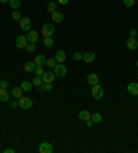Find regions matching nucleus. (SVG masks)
<instances>
[{"instance_id":"obj_1","label":"nucleus","mask_w":138,"mask_h":153,"mask_svg":"<svg viewBox=\"0 0 138 153\" xmlns=\"http://www.w3.org/2000/svg\"><path fill=\"white\" fill-rule=\"evenodd\" d=\"M18 106L24 110H28L33 106V101L28 97H21V98H18Z\"/></svg>"},{"instance_id":"obj_2","label":"nucleus","mask_w":138,"mask_h":153,"mask_svg":"<svg viewBox=\"0 0 138 153\" xmlns=\"http://www.w3.org/2000/svg\"><path fill=\"white\" fill-rule=\"evenodd\" d=\"M91 95L94 97L95 99H101L104 97V88L100 84H95V86H91Z\"/></svg>"},{"instance_id":"obj_3","label":"nucleus","mask_w":138,"mask_h":153,"mask_svg":"<svg viewBox=\"0 0 138 153\" xmlns=\"http://www.w3.org/2000/svg\"><path fill=\"white\" fill-rule=\"evenodd\" d=\"M66 73H68V69H66V66L64 64H57L55 65V68H54V75H55L57 77H65Z\"/></svg>"},{"instance_id":"obj_4","label":"nucleus","mask_w":138,"mask_h":153,"mask_svg":"<svg viewBox=\"0 0 138 153\" xmlns=\"http://www.w3.org/2000/svg\"><path fill=\"white\" fill-rule=\"evenodd\" d=\"M28 39H26L25 35H19L18 37H17V40H15V44H17V47L18 48H21V50H25L26 46H28Z\"/></svg>"},{"instance_id":"obj_5","label":"nucleus","mask_w":138,"mask_h":153,"mask_svg":"<svg viewBox=\"0 0 138 153\" xmlns=\"http://www.w3.org/2000/svg\"><path fill=\"white\" fill-rule=\"evenodd\" d=\"M42 33H43L44 37H51L53 33H54V25L53 24H44L42 28Z\"/></svg>"},{"instance_id":"obj_6","label":"nucleus","mask_w":138,"mask_h":153,"mask_svg":"<svg viewBox=\"0 0 138 153\" xmlns=\"http://www.w3.org/2000/svg\"><path fill=\"white\" fill-rule=\"evenodd\" d=\"M54 152V148L50 142H42L40 146H39V153H53Z\"/></svg>"},{"instance_id":"obj_7","label":"nucleus","mask_w":138,"mask_h":153,"mask_svg":"<svg viewBox=\"0 0 138 153\" xmlns=\"http://www.w3.org/2000/svg\"><path fill=\"white\" fill-rule=\"evenodd\" d=\"M31 18H28V17H25V18H21V21H19V28L24 31V32H29L31 31Z\"/></svg>"},{"instance_id":"obj_8","label":"nucleus","mask_w":138,"mask_h":153,"mask_svg":"<svg viewBox=\"0 0 138 153\" xmlns=\"http://www.w3.org/2000/svg\"><path fill=\"white\" fill-rule=\"evenodd\" d=\"M54 59L57 61V64H64L65 59H66V55H65V51L64 50H58L54 55Z\"/></svg>"},{"instance_id":"obj_9","label":"nucleus","mask_w":138,"mask_h":153,"mask_svg":"<svg viewBox=\"0 0 138 153\" xmlns=\"http://www.w3.org/2000/svg\"><path fill=\"white\" fill-rule=\"evenodd\" d=\"M35 65L36 66H46V64H47V58H46V55H43V54H39V55H36V58H35Z\"/></svg>"},{"instance_id":"obj_10","label":"nucleus","mask_w":138,"mask_h":153,"mask_svg":"<svg viewBox=\"0 0 138 153\" xmlns=\"http://www.w3.org/2000/svg\"><path fill=\"white\" fill-rule=\"evenodd\" d=\"M126 46H127V48L128 50H137V47H138V41H137V39L135 37H130V39H127V41H126Z\"/></svg>"},{"instance_id":"obj_11","label":"nucleus","mask_w":138,"mask_h":153,"mask_svg":"<svg viewBox=\"0 0 138 153\" xmlns=\"http://www.w3.org/2000/svg\"><path fill=\"white\" fill-rule=\"evenodd\" d=\"M127 91L131 95H138V82H131L127 86Z\"/></svg>"},{"instance_id":"obj_12","label":"nucleus","mask_w":138,"mask_h":153,"mask_svg":"<svg viewBox=\"0 0 138 153\" xmlns=\"http://www.w3.org/2000/svg\"><path fill=\"white\" fill-rule=\"evenodd\" d=\"M26 39H28L29 43H36L39 39V33L36 32V31H29L28 35H26Z\"/></svg>"},{"instance_id":"obj_13","label":"nucleus","mask_w":138,"mask_h":153,"mask_svg":"<svg viewBox=\"0 0 138 153\" xmlns=\"http://www.w3.org/2000/svg\"><path fill=\"white\" fill-rule=\"evenodd\" d=\"M42 79L44 83H53V80L55 79V75H54V72H44Z\"/></svg>"},{"instance_id":"obj_14","label":"nucleus","mask_w":138,"mask_h":153,"mask_svg":"<svg viewBox=\"0 0 138 153\" xmlns=\"http://www.w3.org/2000/svg\"><path fill=\"white\" fill-rule=\"evenodd\" d=\"M87 82L90 86H95V84H100V77L97 76L95 73H90L87 76Z\"/></svg>"},{"instance_id":"obj_15","label":"nucleus","mask_w":138,"mask_h":153,"mask_svg":"<svg viewBox=\"0 0 138 153\" xmlns=\"http://www.w3.org/2000/svg\"><path fill=\"white\" fill-rule=\"evenodd\" d=\"M64 18H65V17H64V14L59 13V11H54V13L51 14V19H53L54 22H58V24H59V22H62Z\"/></svg>"},{"instance_id":"obj_16","label":"nucleus","mask_w":138,"mask_h":153,"mask_svg":"<svg viewBox=\"0 0 138 153\" xmlns=\"http://www.w3.org/2000/svg\"><path fill=\"white\" fill-rule=\"evenodd\" d=\"M10 99V92L7 88H0V102H7Z\"/></svg>"},{"instance_id":"obj_17","label":"nucleus","mask_w":138,"mask_h":153,"mask_svg":"<svg viewBox=\"0 0 138 153\" xmlns=\"http://www.w3.org/2000/svg\"><path fill=\"white\" fill-rule=\"evenodd\" d=\"M94 59H95L94 52H86V54H83V61H84L86 64H91Z\"/></svg>"},{"instance_id":"obj_18","label":"nucleus","mask_w":138,"mask_h":153,"mask_svg":"<svg viewBox=\"0 0 138 153\" xmlns=\"http://www.w3.org/2000/svg\"><path fill=\"white\" fill-rule=\"evenodd\" d=\"M79 119L82 121H87L91 119V113H90L88 110H80V112H79Z\"/></svg>"},{"instance_id":"obj_19","label":"nucleus","mask_w":138,"mask_h":153,"mask_svg":"<svg viewBox=\"0 0 138 153\" xmlns=\"http://www.w3.org/2000/svg\"><path fill=\"white\" fill-rule=\"evenodd\" d=\"M32 87H33V83H31V82H26V80H24V82L21 83V88H22V91L29 92V91L32 90Z\"/></svg>"},{"instance_id":"obj_20","label":"nucleus","mask_w":138,"mask_h":153,"mask_svg":"<svg viewBox=\"0 0 138 153\" xmlns=\"http://www.w3.org/2000/svg\"><path fill=\"white\" fill-rule=\"evenodd\" d=\"M24 69H25L26 73H31V72H35L36 65H35V62H26L25 66H24Z\"/></svg>"},{"instance_id":"obj_21","label":"nucleus","mask_w":138,"mask_h":153,"mask_svg":"<svg viewBox=\"0 0 138 153\" xmlns=\"http://www.w3.org/2000/svg\"><path fill=\"white\" fill-rule=\"evenodd\" d=\"M11 94H13V97L17 98V99L21 98V97H22V88H21V86H19V87H14L13 91H11Z\"/></svg>"},{"instance_id":"obj_22","label":"nucleus","mask_w":138,"mask_h":153,"mask_svg":"<svg viewBox=\"0 0 138 153\" xmlns=\"http://www.w3.org/2000/svg\"><path fill=\"white\" fill-rule=\"evenodd\" d=\"M47 11H49L50 14H53L54 11H57V1H54V0L49 1V4H47Z\"/></svg>"},{"instance_id":"obj_23","label":"nucleus","mask_w":138,"mask_h":153,"mask_svg":"<svg viewBox=\"0 0 138 153\" xmlns=\"http://www.w3.org/2000/svg\"><path fill=\"white\" fill-rule=\"evenodd\" d=\"M39 90L40 91H50V90H53V86H51V83H42L40 86H39Z\"/></svg>"},{"instance_id":"obj_24","label":"nucleus","mask_w":138,"mask_h":153,"mask_svg":"<svg viewBox=\"0 0 138 153\" xmlns=\"http://www.w3.org/2000/svg\"><path fill=\"white\" fill-rule=\"evenodd\" d=\"M91 120L94 121V123H101L102 121V115H101L100 112H95L91 115Z\"/></svg>"},{"instance_id":"obj_25","label":"nucleus","mask_w":138,"mask_h":153,"mask_svg":"<svg viewBox=\"0 0 138 153\" xmlns=\"http://www.w3.org/2000/svg\"><path fill=\"white\" fill-rule=\"evenodd\" d=\"M8 4H10V7H11L13 10H17V8L21 7V0H10Z\"/></svg>"},{"instance_id":"obj_26","label":"nucleus","mask_w":138,"mask_h":153,"mask_svg":"<svg viewBox=\"0 0 138 153\" xmlns=\"http://www.w3.org/2000/svg\"><path fill=\"white\" fill-rule=\"evenodd\" d=\"M43 44L46 46V47H49V48H50V47H53V46H54V40H53L51 37H44Z\"/></svg>"},{"instance_id":"obj_27","label":"nucleus","mask_w":138,"mask_h":153,"mask_svg":"<svg viewBox=\"0 0 138 153\" xmlns=\"http://www.w3.org/2000/svg\"><path fill=\"white\" fill-rule=\"evenodd\" d=\"M29 54H33L35 51H36V43H29V44L26 46V48H25Z\"/></svg>"},{"instance_id":"obj_28","label":"nucleus","mask_w":138,"mask_h":153,"mask_svg":"<svg viewBox=\"0 0 138 153\" xmlns=\"http://www.w3.org/2000/svg\"><path fill=\"white\" fill-rule=\"evenodd\" d=\"M32 83H33V86H36V87H39L40 84L43 83V79H42V76H36V77H33Z\"/></svg>"},{"instance_id":"obj_29","label":"nucleus","mask_w":138,"mask_h":153,"mask_svg":"<svg viewBox=\"0 0 138 153\" xmlns=\"http://www.w3.org/2000/svg\"><path fill=\"white\" fill-rule=\"evenodd\" d=\"M47 66L49 68H55V65H57V61L54 59V58H47Z\"/></svg>"},{"instance_id":"obj_30","label":"nucleus","mask_w":138,"mask_h":153,"mask_svg":"<svg viewBox=\"0 0 138 153\" xmlns=\"http://www.w3.org/2000/svg\"><path fill=\"white\" fill-rule=\"evenodd\" d=\"M11 17H13V19L14 21H21V13L19 11H13V14H11Z\"/></svg>"},{"instance_id":"obj_31","label":"nucleus","mask_w":138,"mask_h":153,"mask_svg":"<svg viewBox=\"0 0 138 153\" xmlns=\"http://www.w3.org/2000/svg\"><path fill=\"white\" fill-rule=\"evenodd\" d=\"M35 73H36V76H43V73H44L43 66H36V69H35Z\"/></svg>"},{"instance_id":"obj_32","label":"nucleus","mask_w":138,"mask_h":153,"mask_svg":"<svg viewBox=\"0 0 138 153\" xmlns=\"http://www.w3.org/2000/svg\"><path fill=\"white\" fill-rule=\"evenodd\" d=\"M73 59H75V61H80V59H83V54L82 52H79V51L73 52Z\"/></svg>"},{"instance_id":"obj_33","label":"nucleus","mask_w":138,"mask_h":153,"mask_svg":"<svg viewBox=\"0 0 138 153\" xmlns=\"http://www.w3.org/2000/svg\"><path fill=\"white\" fill-rule=\"evenodd\" d=\"M123 1H124V6L127 8H130V7H133L135 4V0H123Z\"/></svg>"},{"instance_id":"obj_34","label":"nucleus","mask_w":138,"mask_h":153,"mask_svg":"<svg viewBox=\"0 0 138 153\" xmlns=\"http://www.w3.org/2000/svg\"><path fill=\"white\" fill-rule=\"evenodd\" d=\"M8 87V82L7 80H0V88H7Z\"/></svg>"},{"instance_id":"obj_35","label":"nucleus","mask_w":138,"mask_h":153,"mask_svg":"<svg viewBox=\"0 0 138 153\" xmlns=\"http://www.w3.org/2000/svg\"><path fill=\"white\" fill-rule=\"evenodd\" d=\"M137 35H138L137 29H131L130 31V37H137Z\"/></svg>"},{"instance_id":"obj_36","label":"nucleus","mask_w":138,"mask_h":153,"mask_svg":"<svg viewBox=\"0 0 138 153\" xmlns=\"http://www.w3.org/2000/svg\"><path fill=\"white\" fill-rule=\"evenodd\" d=\"M17 106H18V101L14 99V101L10 102V108H17Z\"/></svg>"},{"instance_id":"obj_37","label":"nucleus","mask_w":138,"mask_h":153,"mask_svg":"<svg viewBox=\"0 0 138 153\" xmlns=\"http://www.w3.org/2000/svg\"><path fill=\"white\" fill-rule=\"evenodd\" d=\"M87 126H88V127H93V126H94V121L91 120V119H90V120H87Z\"/></svg>"},{"instance_id":"obj_38","label":"nucleus","mask_w":138,"mask_h":153,"mask_svg":"<svg viewBox=\"0 0 138 153\" xmlns=\"http://www.w3.org/2000/svg\"><path fill=\"white\" fill-rule=\"evenodd\" d=\"M58 3L62 4V6H65V4H68V0H58Z\"/></svg>"},{"instance_id":"obj_39","label":"nucleus","mask_w":138,"mask_h":153,"mask_svg":"<svg viewBox=\"0 0 138 153\" xmlns=\"http://www.w3.org/2000/svg\"><path fill=\"white\" fill-rule=\"evenodd\" d=\"M4 153H14V149H10V148H8V149H4Z\"/></svg>"},{"instance_id":"obj_40","label":"nucleus","mask_w":138,"mask_h":153,"mask_svg":"<svg viewBox=\"0 0 138 153\" xmlns=\"http://www.w3.org/2000/svg\"><path fill=\"white\" fill-rule=\"evenodd\" d=\"M10 0H0V3H8Z\"/></svg>"},{"instance_id":"obj_41","label":"nucleus","mask_w":138,"mask_h":153,"mask_svg":"<svg viewBox=\"0 0 138 153\" xmlns=\"http://www.w3.org/2000/svg\"><path fill=\"white\" fill-rule=\"evenodd\" d=\"M137 66H138V61H137Z\"/></svg>"}]
</instances>
